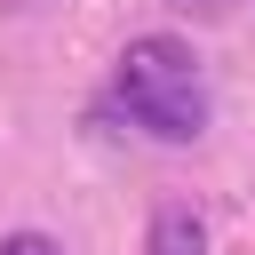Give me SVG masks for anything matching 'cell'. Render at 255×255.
Segmentation results:
<instances>
[{"label":"cell","mask_w":255,"mask_h":255,"mask_svg":"<svg viewBox=\"0 0 255 255\" xmlns=\"http://www.w3.org/2000/svg\"><path fill=\"white\" fill-rule=\"evenodd\" d=\"M112 96H120V112H128L143 135H159V143H191V135L207 128V72H199L191 40H175V32L128 40V48H120V72H112Z\"/></svg>","instance_id":"cell-1"},{"label":"cell","mask_w":255,"mask_h":255,"mask_svg":"<svg viewBox=\"0 0 255 255\" xmlns=\"http://www.w3.org/2000/svg\"><path fill=\"white\" fill-rule=\"evenodd\" d=\"M143 255H207V223L191 207H159L143 231Z\"/></svg>","instance_id":"cell-2"},{"label":"cell","mask_w":255,"mask_h":255,"mask_svg":"<svg viewBox=\"0 0 255 255\" xmlns=\"http://www.w3.org/2000/svg\"><path fill=\"white\" fill-rule=\"evenodd\" d=\"M0 255H64V247H56L48 231H8V239H0Z\"/></svg>","instance_id":"cell-3"},{"label":"cell","mask_w":255,"mask_h":255,"mask_svg":"<svg viewBox=\"0 0 255 255\" xmlns=\"http://www.w3.org/2000/svg\"><path fill=\"white\" fill-rule=\"evenodd\" d=\"M167 8H175V16H215L223 0H167Z\"/></svg>","instance_id":"cell-4"}]
</instances>
